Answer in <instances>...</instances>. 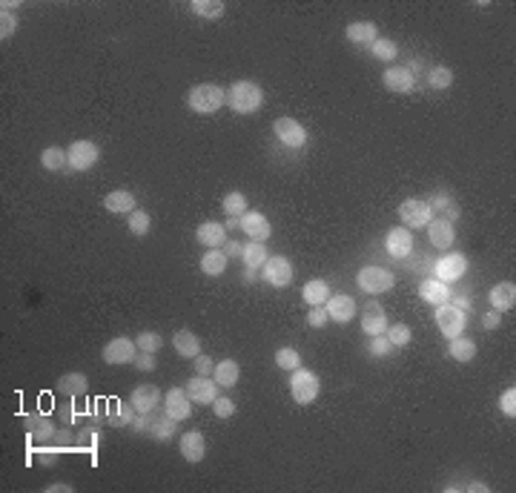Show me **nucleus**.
<instances>
[{
  "label": "nucleus",
  "mask_w": 516,
  "mask_h": 493,
  "mask_svg": "<svg viewBox=\"0 0 516 493\" xmlns=\"http://www.w3.org/2000/svg\"><path fill=\"white\" fill-rule=\"evenodd\" d=\"M227 104L238 115H253L264 104V89L256 81H236L230 87V92H227Z\"/></svg>",
  "instance_id": "nucleus-1"
},
{
  "label": "nucleus",
  "mask_w": 516,
  "mask_h": 493,
  "mask_svg": "<svg viewBox=\"0 0 516 493\" xmlns=\"http://www.w3.org/2000/svg\"><path fill=\"white\" fill-rule=\"evenodd\" d=\"M187 104L198 115H215L221 106L227 104V92L221 89V87H215V84H198V87L190 89Z\"/></svg>",
  "instance_id": "nucleus-2"
},
{
  "label": "nucleus",
  "mask_w": 516,
  "mask_h": 493,
  "mask_svg": "<svg viewBox=\"0 0 516 493\" xmlns=\"http://www.w3.org/2000/svg\"><path fill=\"white\" fill-rule=\"evenodd\" d=\"M356 284H358V290L361 293H367V296H379V293H388V290H393V284H396V275L390 272V270H385V267H361L358 272H356Z\"/></svg>",
  "instance_id": "nucleus-3"
},
{
  "label": "nucleus",
  "mask_w": 516,
  "mask_h": 493,
  "mask_svg": "<svg viewBox=\"0 0 516 493\" xmlns=\"http://www.w3.org/2000/svg\"><path fill=\"white\" fill-rule=\"evenodd\" d=\"M319 390H322V382H319V376L313 370H307V367L292 370L290 393H292V401L296 404H313L319 399Z\"/></svg>",
  "instance_id": "nucleus-4"
},
{
  "label": "nucleus",
  "mask_w": 516,
  "mask_h": 493,
  "mask_svg": "<svg viewBox=\"0 0 516 493\" xmlns=\"http://www.w3.org/2000/svg\"><path fill=\"white\" fill-rule=\"evenodd\" d=\"M433 218V206L427 198H407L399 204V221L407 227V230H419V227H427Z\"/></svg>",
  "instance_id": "nucleus-5"
},
{
  "label": "nucleus",
  "mask_w": 516,
  "mask_h": 493,
  "mask_svg": "<svg viewBox=\"0 0 516 493\" xmlns=\"http://www.w3.org/2000/svg\"><path fill=\"white\" fill-rule=\"evenodd\" d=\"M465 324H468V313L459 310V307H454L451 301L436 307V327L441 330V336H445V338L462 336L465 333Z\"/></svg>",
  "instance_id": "nucleus-6"
},
{
  "label": "nucleus",
  "mask_w": 516,
  "mask_h": 493,
  "mask_svg": "<svg viewBox=\"0 0 516 493\" xmlns=\"http://www.w3.org/2000/svg\"><path fill=\"white\" fill-rule=\"evenodd\" d=\"M135 356H138V344H135V338H126V336L109 338L101 350V359L106 365H129V362H135Z\"/></svg>",
  "instance_id": "nucleus-7"
},
{
  "label": "nucleus",
  "mask_w": 516,
  "mask_h": 493,
  "mask_svg": "<svg viewBox=\"0 0 516 493\" xmlns=\"http://www.w3.org/2000/svg\"><path fill=\"white\" fill-rule=\"evenodd\" d=\"M273 132H275V138L281 140V144L290 147V150H302L307 144V129L296 118H275L273 121Z\"/></svg>",
  "instance_id": "nucleus-8"
},
{
  "label": "nucleus",
  "mask_w": 516,
  "mask_h": 493,
  "mask_svg": "<svg viewBox=\"0 0 516 493\" xmlns=\"http://www.w3.org/2000/svg\"><path fill=\"white\" fill-rule=\"evenodd\" d=\"M66 158H69V167L75 172H87V170H92L98 164L101 150H98L95 140H75V144L66 150Z\"/></svg>",
  "instance_id": "nucleus-9"
},
{
  "label": "nucleus",
  "mask_w": 516,
  "mask_h": 493,
  "mask_svg": "<svg viewBox=\"0 0 516 493\" xmlns=\"http://www.w3.org/2000/svg\"><path fill=\"white\" fill-rule=\"evenodd\" d=\"M465 272H468V258L462 253H441V258L433 264V278L445 281V284L462 278Z\"/></svg>",
  "instance_id": "nucleus-10"
},
{
  "label": "nucleus",
  "mask_w": 516,
  "mask_h": 493,
  "mask_svg": "<svg viewBox=\"0 0 516 493\" xmlns=\"http://www.w3.org/2000/svg\"><path fill=\"white\" fill-rule=\"evenodd\" d=\"M261 275L273 287H290L292 284V264L284 255H270L261 267Z\"/></svg>",
  "instance_id": "nucleus-11"
},
{
  "label": "nucleus",
  "mask_w": 516,
  "mask_h": 493,
  "mask_svg": "<svg viewBox=\"0 0 516 493\" xmlns=\"http://www.w3.org/2000/svg\"><path fill=\"white\" fill-rule=\"evenodd\" d=\"M175 425H178V421L170 419L164 407H155L153 413H146V431L143 433H150L158 442H170L175 436Z\"/></svg>",
  "instance_id": "nucleus-12"
},
{
  "label": "nucleus",
  "mask_w": 516,
  "mask_h": 493,
  "mask_svg": "<svg viewBox=\"0 0 516 493\" xmlns=\"http://www.w3.org/2000/svg\"><path fill=\"white\" fill-rule=\"evenodd\" d=\"M382 84H385V89H390L396 95H407L416 89V75L407 66H388L382 75Z\"/></svg>",
  "instance_id": "nucleus-13"
},
{
  "label": "nucleus",
  "mask_w": 516,
  "mask_h": 493,
  "mask_svg": "<svg viewBox=\"0 0 516 493\" xmlns=\"http://www.w3.org/2000/svg\"><path fill=\"white\" fill-rule=\"evenodd\" d=\"M190 404H192V399H190L187 387H172V390H167V396H164V410H167V416L175 419V421H187V419H190V413H192Z\"/></svg>",
  "instance_id": "nucleus-14"
},
{
  "label": "nucleus",
  "mask_w": 516,
  "mask_h": 493,
  "mask_svg": "<svg viewBox=\"0 0 516 493\" xmlns=\"http://www.w3.org/2000/svg\"><path fill=\"white\" fill-rule=\"evenodd\" d=\"M241 230L250 236V241H261V244H264V241L270 238V233H273L267 216L258 213V209H247V213L241 216Z\"/></svg>",
  "instance_id": "nucleus-15"
},
{
  "label": "nucleus",
  "mask_w": 516,
  "mask_h": 493,
  "mask_svg": "<svg viewBox=\"0 0 516 493\" xmlns=\"http://www.w3.org/2000/svg\"><path fill=\"white\" fill-rule=\"evenodd\" d=\"M385 250L390 258H407L413 253V233L407 227H393L385 238Z\"/></svg>",
  "instance_id": "nucleus-16"
},
{
  "label": "nucleus",
  "mask_w": 516,
  "mask_h": 493,
  "mask_svg": "<svg viewBox=\"0 0 516 493\" xmlns=\"http://www.w3.org/2000/svg\"><path fill=\"white\" fill-rule=\"evenodd\" d=\"M161 390L155 384H138L129 396V404L135 407V413H153L158 404H161Z\"/></svg>",
  "instance_id": "nucleus-17"
},
{
  "label": "nucleus",
  "mask_w": 516,
  "mask_h": 493,
  "mask_svg": "<svg viewBox=\"0 0 516 493\" xmlns=\"http://www.w3.org/2000/svg\"><path fill=\"white\" fill-rule=\"evenodd\" d=\"M187 393H190V399L195 401V404H212L215 401V396H218V384H215V379L212 376H192L190 379V384H187Z\"/></svg>",
  "instance_id": "nucleus-18"
},
{
  "label": "nucleus",
  "mask_w": 516,
  "mask_h": 493,
  "mask_svg": "<svg viewBox=\"0 0 516 493\" xmlns=\"http://www.w3.org/2000/svg\"><path fill=\"white\" fill-rule=\"evenodd\" d=\"M451 287L445 284V281H439V278H424L422 284H419V299L422 301H427V304H433V307H439V304H448L451 301Z\"/></svg>",
  "instance_id": "nucleus-19"
},
{
  "label": "nucleus",
  "mask_w": 516,
  "mask_h": 493,
  "mask_svg": "<svg viewBox=\"0 0 516 493\" xmlns=\"http://www.w3.org/2000/svg\"><path fill=\"white\" fill-rule=\"evenodd\" d=\"M427 238H430L433 247L448 250V247H454V241H456V230H454L451 221H445V218L439 216V218H430V224H427Z\"/></svg>",
  "instance_id": "nucleus-20"
},
{
  "label": "nucleus",
  "mask_w": 516,
  "mask_h": 493,
  "mask_svg": "<svg viewBox=\"0 0 516 493\" xmlns=\"http://www.w3.org/2000/svg\"><path fill=\"white\" fill-rule=\"evenodd\" d=\"M361 330H364L367 336H385V330H388V316H385V307H382V304L370 301V304L361 310Z\"/></svg>",
  "instance_id": "nucleus-21"
},
{
  "label": "nucleus",
  "mask_w": 516,
  "mask_h": 493,
  "mask_svg": "<svg viewBox=\"0 0 516 493\" xmlns=\"http://www.w3.org/2000/svg\"><path fill=\"white\" fill-rule=\"evenodd\" d=\"M195 238H198L201 247H209V250L224 247V241H227V227L218 224V221H204V224H198Z\"/></svg>",
  "instance_id": "nucleus-22"
},
{
  "label": "nucleus",
  "mask_w": 516,
  "mask_h": 493,
  "mask_svg": "<svg viewBox=\"0 0 516 493\" xmlns=\"http://www.w3.org/2000/svg\"><path fill=\"white\" fill-rule=\"evenodd\" d=\"M324 307H327V316H330L336 324H347V321L356 316V301H353L350 296H341V293L330 296Z\"/></svg>",
  "instance_id": "nucleus-23"
},
{
  "label": "nucleus",
  "mask_w": 516,
  "mask_h": 493,
  "mask_svg": "<svg viewBox=\"0 0 516 493\" xmlns=\"http://www.w3.org/2000/svg\"><path fill=\"white\" fill-rule=\"evenodd\" d=\"M344 35H347V40L356 43V46H370V43L379 38V26H376L373 21H356V23H350V26L344 29Z\"/></svg>",
  "instance_id": "nucleus-24"
},
{
  "label": "nucleus",
  "mask_w": 516,
  "mask_h": 493,
  "mask_svg": "<svg viewBox=\"0 0 516 493\" xmlns=\"http://www.w3.org/2000/svg\"><path fill=\"white\" fill-rule=\"evenodd\" d=\"M488 299H490L493 310H499V313L513 310V304H516V284H513V281H499V284L490 287Z\"/></svg>",
  "instance_id": "nucleus-25"
},
{
  "label": "nucleus",
  "mask_w": 516,
  "mask_h": 493,
  "mask_svg": "<svg viewBox=\"0 0 516 493\" xmlns=\"http://www.w3.org/2000/svg\"><path fill=\"white\" fill-rule=\"evenodd\" d=\"M181 456L190 462V465H198L204 456H207V442L198 431H187L181 436Z\"/></svg>",
  "instance_id": "nucleus-26"
},
{
  "label": "nucleus",
  "mask_w": 516,
  "mask_h": 493,
  "mask_svg": "<svg viewBox=\"0 0 516 493\" xmlns=\"http://www.w3.org/2000/svg\"><path fill=\"white\" fill-rule=\"evenodd\" d=\"M104 206H106V213H115V216L126 213L129 216V213H135V195L129 189H112L104 195Z\"/></svg>",
  "instance_id": "nucleus-27"
},
{
  "label": "nucleus",
  "mask_w": 516,
  "mask_h": 493,
  "mask_svg": "<svg viewBox=\"0 0 516 493\" xmlns=\"http://www.w3.org/2000/svg\"><path fill=\"white\" fill-rule=\"evenodd\" d=\"M212 379L218 387H236L238 379H241V367L236 359H221L215 367H212Z\"/></svg>",
  "instance_id": "nucleus-28"
},
{
  "label": "nucleus",
  "mask_w": 516,
  "mask_h": 493,
  "mask_svg": "<svg viewBox=\"0 0 516 493\" xmlns=\"http://www.w3.org/2000/svg\"><path fill=\"white\" fill-rule=\"evenodd\" d=\"M172 347H175V353L181 356V359H195L198 353H201V338L192 333V330H178L175 336H172Z\"/></svg>",
  "instance_id": "nucleus-29"
},
{
  "label": "nucleus",
  "mask_w": 516,
  "mask_h": 493,
  "mask_svg": "<svg viewBox=\"0 0 516 493\" xmlns=\"http://www.w3.org/2000/svg\"><path fill=\"white\" fill-rule=\"evenodd\" d=\"M87 387H89V379H87L84 373H63V376L57 379V393H63V396H69V399L84 396Z\"/></svg>",
  "instance_id": "nucleus-30"
},
{
  "label": "nucleus",
  "mask_w": 516,
  "mask_h": 493,
  "mask_svg": "<svg viewBox=\"0 0 516 493\" xmlns=\"http://www.w3.org/2000/svg\"><path fill=\"white\" fill-rule=\"evenodd\" d=\"M302 296H304V301H307L310 307L327 304V299H330V284H327L324 278H310L307 284H304V290H302Z\"/></svg>",
  "instance_id": "nucleus-31"
},
{
  "label": "nucleus",
  "mask_w": 516,
  "mask_h": 493,
  "mask_svg": "<svg viewBox=\"0 0 516 493\" xmlns=\"http://www.w3.org/2000/svg\"><path fill=\"white\" fill-rule=\"evenodd\" d=\"M224 270H227V255H224V250H207L204 255H201V272L204 275H212V278H218V275H224Z\"/></svg>",
  "instance_id": "nucleus-32"
},
{
  "label": "nucleus",
  "mask_w": 516,
  "mask_h": 493,
  "mask_svg": "<svg viewBox=\"0 0 516 493\" xmlns=\"http://www.w3.org/2000/svg\"><path fill=\"white\" fill-rule=\"evenodd\" d=\"M448 356L451 359H456V362H473L476 359V341L473 338H462V336H456V338H451V344H448Z\"/></svg>",
  "instance_id": "nucleus-33"
},
{
  "label": "nucleus",
  "mask_w": 516,
  "mask_h": 493,
  "mask_svg": "<svg viewBox=\"0 0 516 493\" xmlns=\"http://www.w3.org/2000/svg\"><path fill=\"white\" fill-rule=\"evenodd\" d=\"M190 9L198 15V18H204V21H221L224 18V4L221 0H192L190 4Z\"/></svg>",
  "instance_id": "nucleus-34"
},
{
  "label": "nucleus",
  "mask_w": 516,
  "mask_h": 493,
  "mask_svg": "<svg viewBox=\"0 0 516 493\" xmlns=\"http://www.w3.org/2000/svg\"><path fill=\"white\" fill-rule=\"evenodd\" d=\"M267 258H270V255H267V247H264L261 241H250V244H244L241 261H244V267H247V270H261Z\"/></svg>",
  "instance_id": "nucleus-35"
},
{
  "label": "nucleus",
  "mask_w": 516,
  "mask_h": 493,
  "mask_svg": "<svg viewBox=\"0 0 516 493\" xmlns=\"http://www.w3.org/2000/svg\"><path fill=\"white\" fill-rule=\"evenodd\" d=\"M40 164H43V170H49V172H57V170L69 167L66 150H60V147H46V150L40 153Z\"/></svg>",
  "instance_id": "nucleus-36"
},
{
  "label": "nucleus",
  "mask_w": 516,
  "mask_h": 493,
  "mask_svg": "<svg viewBox=\"0 0 516 493\" xmlns=\"http://www.w3.org/2000/svg\"><path fill=\"white\" fill-rule=\"evenodd\" d=\"M135 416H138V413H135L132 404H123V401L118 404V401H115V404L109 407V425H112V428H126V425H132Z\"/></svg>",
  "instance_id": "nucleus-37"
},
{
  "label": "nucleus",
  "mask_w": 516,
  "mask_h": 493,
  "mask_svg": "<svg viewBox=\"0 0 516 493\" xmlns=\"http://www.w3.org/2000/svg\"><path fill=\"white\" fill-rule=\"evenodd\" d=\"M135 344H138L141 353H158V350L164 347V336L155 333V330H143V333L135 336Z\"/></svg>",
  "instance_id": "nucleus-38"
},
{
  "label": "nucleus",
  "mask_w": 516,
  "mask_h": 493,
  "mask_svg": "<svg viewBox=\"0 0 516 493\" xmlns=\"http://www.w3.org/2000/svg\"><path fill=\"white\" fill-rule=\"evenodd\" d=\"M275 365L281 367V370H299L302 367V356H299V350L296 347H278L275 350Z\"/></svg>",
  "instance_id": "nucleus-39"
},
{
  "label": "nucleus",
  "mask_w": 516,
  "mask_h": 493,
  "mask_svg": "<svg viewBox=\"0 0 516 493\" xmlns=\"http://www.w3.org/2000/svg\"><path fill=\"white\" fill-rule=\"evenodd\" d=\"M427 87H433V89H451L454 87V72L448 66H433L430 72H427Z\"/></svg>",
  "instance_id": "nucleus-40"
},
{
  "label": "nucleus",
  "mask_w": 516,
  "mask_h": 493,
  "mask_svg": "<svg viewBox=\"0 0 516 493\" xmlns=\"http://www.w3.org/2000/svg\"><path fill=\"white\" fill-rule=\"evenodd\" d=\"M221 206H224L227 216L241 218V216L247 213V195H244V192H227L224 201H221Z\"/></svg>",
  "instance_id": "nucleus-41"
},
{
  "label": "nucleus",
  "mask_w": 516,
  "mask_h": 493,
  "mask_svg": "<svg viewBox=\"0 0 516 493\" xmlns=\"http://www.w3.org/2000/svg\"><path fill=\"white\" fill-rule=\"evenodd\" d=\"M370 52H373V57H379V60H396V55H399V46H396V40H390V38H376L373 43H370Z\"/></svg>",
  "instance_id": "nucleus-42"
},
{
  "label": "nucleus",
  "mask_w": 516,
  "mask_h": 493,
  "mask_svg": "<svg viewBox=\"0 0 516 493\" xmlns=\"http://www.w3.org/2000/svg\"><path fill=\"white\" fill-rule=\"evenodd\" d=\"M385 336L390 338V344H393V347H407V344H410V338H413V330H410L407 324L396 321V324H388Z\"/></svg>",
  "instance_id": "nucleus-43"
},
{
  "label": "nucleus",
  "mask_w": 516,
  "mask_h": 493,
  "mask_svg": "<svg viewBox=\"0 0 516 493\" xmlns=\"http://www.w3.org/2000/svg\"><path fill=\"white\" fill-rule=\"evenodd\" d=\"M153 227V218L143 213V209H135V213H129V233L132 236H146Z\"/></svg>",
  "instance_id": "nucleus-44"
},
{
  "label": "nucleus",
  "mask_w": 516,
  "mask_h": 493,
  "mask_svg": "<svg viewBox=\"0 0 516 493\" xmlns=\"http://www.w3.org/2000/svg\"><path fill=\"white\" fill-rule=\"evenodd\" d=\"M370 356L373 359H388L390 356V350H393V344H390V338L388 336H370Z\"/></svg>",
  "instance_id": "nucleus-45"
},
{
  "label": "nucleus",
  "mask_w": 516,
  "mask_h": 493,
  "mask_svg": "<svg viewBox=\"0 0 516 493\" xmlns=\"http://www.w3.org/2000/svg\"><path fill=\"white\" fill-rule=\"evenodd\" d=\"M212 413H215L218 419H230V416L236 413V401H233V399H227V396H215V401H212Z\"/></svg>",
  "instance_id": "nucleus-46"
},
{
  "label": "nucleus",
  "mask_w": 516,
  "mask_h": 493,
  "mask_svg": "<svg viewBox=\"0 0 516 493\" xmlns=\"http://www.w3.org/2000/svg\"><path fill=\"white\" fill-rule=\"evenodd\" d=\"M499 410H502L505 416H510V419L516 416V387H513V384L502 393V399H499Z\"/></svg>",
  "instance_id": "nucleus-47"
},
{
  "label": "nucleus",
  "mask_w": 516,
  "mask_h": 493,
  "mask_svg": "<svg viewBox=\"0 0 516 493\" xmlns=\"http://www.w3.org/2000/svg\"><path fill=\"white\" fill-rule=\"evenodd\" d=\"M15 29H18V21H15V15L9 12V9H4V15H0V38H12L15 35Z\"/></svg>",
  "instance_id": "nucleus-48"
},
{
  "label": "nucleus",
  "mask_w": 516,
  "mask_h": 493,
  "mask_svg": "<svg viewBox=\"0 0 516 493\" xmlns=\"http://www.w3.org/2000/svg\"><path fill=\"white\" fill-rule=\"evenodd\" d=\"M138 370H143V373H153L155 367H158V362H155V353H141L138 350V356H135V362H132Z\"/></svg>",
  "instance_id": "nucleus-49"
},
{
  "label": "nucleus",
  "mask_w": 516,
  "mask_h": 493,
  "mask_svg": "<svg viewBox=\"0 0 516 493\" xmlns=\"http://www.w3.org/2000/svg\"><path fill=\"white\" fill-rule=\"evenodd\" d=\"M327 307L324 304H319V307H310V313H307V324L310 327H324L327 324Z\"/></svg>",
  "instance_id": "nucleus-50"
},
{
  "label": "nucleus",
  "mask_w": 516,
  "mask_h": 493,
  "mask_svg": "<svg viewBox=\"0 0 516 493\" xmlns=\"http://www.w3.org/2000/svg\"><path fill=\"white\" fill-rule=\"evenodd\" d=\"M192 365H195V373H198V376H212V367H215V365H212V359H209V356L198 353V356L192 359Z\"/></svg>",
  "instance_id": "nucleus-51"
},
{
  "label": "nucleus",
  "mask_w": 516,
  "mask_h": 493,
  "mask_svg": "<svg viewBox=\"0 0 516 493\" xmlns=\"http://www.w3.org/2000/svg\"><path fill=\"white\" fill-rule=\"evenodd\" d=\"M427 201H430V206H433V213H436V209L441 213V209H445V206L451 204V195H448V192H436V195H430Z\"/></svg>",
  "instance_id": "nucleus-52"
},
{
  "label": "nucleus",
  "mask_w": 516,
  "mask_h": 493,
  "mask_svg": "<svg viewBox=\"0 0 516 493\" xmlns=\"http://www.w3.org/2000/svg\"><path fill=\"white\" fill-rule=\"evenodd\" d=\"M482 324H485V330H496V327L502 324V313H499V310L485 313V316H482Z\"/></svg>",
  "instance_id": "nucleus-53"
},
{
  "label": "nucleus",
  "mask_w": 516,
  "mask_h": 493,
  "mask_svg": "<svg viewBox=\"0 0 516 493\" xmlns=\"http://www.w3.org/2000/svg\"><path fill=\"white\" fill-rule=\"evenodd\" d=\"M241 253H244V244H238V241H227L224 244V255L227 258H241Z\"/></svg>",
  "instance_id": "nucleus-54"
},
{
  "label": "nucleus",
  "mask_w": 516,
  "mask_h": 493,
  "mask_svg": "<svg viewBox=\"0 0 516 493\" xmlns=\"http://www.w3.org/2000/svg\"><path fill=\"white\" fill-rule=\"evenodd\" d=\"M43 490H46V493H75V487L66 484V482H52V484H46Z\"/></svg>",
  "instance_id": "nucleus-55"
},
{
  "label": "nucleus",
  "mask_w": 516,
  "mask_h": 493,
  "mask_svg": "<svg viewBox=\"0 0 516 493\" xmlns=\"http://www.w3.org/2000/svg\"><path fill=\"white\" fill-rule=\"evenodd\" d=\"M459 213H462V209H459V204H454V201H451V204L445 206V221H451V224H454V221L459 218Z\"/></svg>",
  "instance_id": "nucleus-56"
},
{
  "label": "nucleus",
  "mask_w": 516,
  "mask_h": 493,
  "mask_svg": "<svg viewBox=\"0 0 516 493\" xmlns=\"http://www.w3.org/2000/svg\"><path fill=\"white\" fill-rule=\"evenodd\" d=\"M451 304H454V307H459V310H465V313H468V310L473 307L468 296H451Z\"/></svg>",
  "instance_id": "nucleus-57"
},
{
  "label": "nucleus",
  "mask_w": 516,
  "mask_h": 493,
  "mask_svg": "<svg viewBox=\"0 0 516 493\" xmlns=\"http://www.w3.org/2000/svg\"><path fill=\"white\" fill-rule=\"evenodd\" d=\"M465 490H476V493H485V490H488V484H485V482H468V484H465Z\"/></svg>",
  "instance_id": "nucleus-58"
},
{
  "label": "nucleus",
  "mask_w": 516,
  "mask_h": 493,
  "mask_svg": "<svg viewBox=\"0 0 516 493\" xmlns=\"http://www.w3.org/2000/svg\"><path fill=\"white\" fill-rule=\"evenodd\" d=\"M224 227L227 230H241V218H236V216H230L227 221H224Z\"/></svg>",
  "instance_id": "nucleus-59"
},
{
  "label": "nucleus",
  "mask_w": 516,
  "mask_h": 493,
  "mask_svg": "<svg viewBox=\"0 0 516 493\" xmlns=\"http://www.w3.org/2000/svg\"><path fill=\"white\" fill-rule=\"evenodd\" d=\"M55 459H57V453H55V450H43V456H40V462H43V465H52Z\"/></svg>",
  "instance_id": "nucleus-60"
},
{
  "label": "nucleus",
  "mask_w": 516,
  "mask_h": 493,
  "mask_svg": "<svg viewBox=\"0 0 516 493\" xmlns=\"http://www.w3.org/2000/svg\"><path fill=\"white\" fill-rule=\"evenodd\" d=\"M253 281H256V270H247L244 272V284H253Z\"/></svg>",
  "instance_id": "nucleus-61"
}]
</instances>
